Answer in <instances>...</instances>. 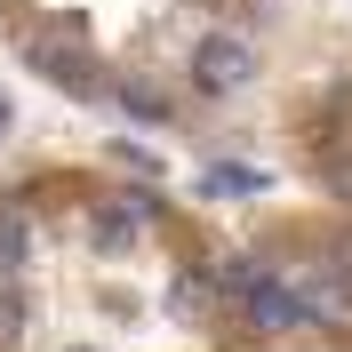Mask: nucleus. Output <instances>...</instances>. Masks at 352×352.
<instances>
[{
	"label": "nucleus",
	"instance_id": "nucleus-1",
	"mask_svg": "<svg viewBox=\"0 0 352 352\" xmlns=\"http://www.w3.org/2000/svg\"><path fill=\"white\" fill-rule=\"evenodd\" d=\"M217 288L241 305V320L256 336H288V329H312V320H320V305H312L305 288L280 280V272H264V264H224Z\"/></svg>",
	"mask_w": 352,
	"mask_h": 352
},
{
	"label": "nucleus",
	"instance_id": "nucleus-2",
	"mask_svg": "<svg viewBox=\"0 0 352 352\" xmlns=\"http://www.w3.org/2000/svg\"><path fill=\"white\" fill-rule=\"evenodd\" d=\"M153 217H160L153 192H112L104 208H96V232H104L112 248H129V241H144V232H153Z\"/></svg>",
	"mask_w": 352,
	"mask_h": 352
},
{
	"label": "nucleus",
	"instance_id": "nucleus-3",
	"mask_svg": "<svg viewBox=\"0 0 352 352\" xmlns=\"http://www.w3.org/2000/svg\"><path fill=\"white\" fill-rule=\"evenodd\" d=\"M24 56H32L41 72H56L65 88H96V80H88V56H80V41H72V32H24Z\"/></svg>",
	"mask_w": 352,
	"mask_h": 352
},
{
	"label": "nucleus",
	"instance_id": "nucleus-4",
	"mask_svg": "<svg viewBox=\"0 0 352 352\" xmlns=\"http://www.w3.org/2000/svg\"><path fill=\"white\" fill-rule=\"evenodd\" d=\"M248 65H256V56H248V41H232V32H217V41L200 48V88H241L248 80Z\"/></svg>",
	"mask_w": 352,
	"mask_h": 352
},
{
	"label": "nucleus",
	"instance_id": "nucleus-5",
	"mask_svg": "<svg viewBox=\"0 0 352 352\" xmlns=\"http://www.w3.org/2000/svg\"><path fill=\"white\" fill-rule=\"evenodd\" d=\"M24 248H32L24 208H0V280H16V272H24Z\"/></svg>",
	"mask_w": 352,
	"mask_h": 352
},
{
	"label": "nucleus",
	"instance_id": "nucleus-6",
	"mask_svg": "<svg viewBox=\"0 0 352 352\" xmlns=\"http://www.w3.org/2000/svg\"><path fill=\"white\" fill-rule=\"evenodd\" d=\"M208 192H217V200H248V192H264V168L224 160V168H208Z\"/></svg>",
	"mask_w": 352,
	"mask_h": 352
},
{
	"label": "nucleus",
	"instance_id": "nucleus-7",
	"mask_svg": "<svg viewBox=\"0 0 352 352\" xmlns=\"http://www.w3.org/2000/svg\"><path fill=\"white\" fill-rule=\"evenodd\" d=\"M24 336V296H16V280H0V352Z\"/></svg>",
	"mask_w": 352,
	"mask_h": 352
},
{
	"label": "nucleus",
	"instance_id": "nucleus-8",
	"mask_svg": "<svg viewBox=\"0 0 352 352\" xmlns=\"http://www.w3.org/2000/svg\"><path fill=\"white\" fill-rule=\"evenodd\" d=\"M329 176H336V192H352V160H336V168H329Z\"/></svg>",
	"mask_w": 352,
	"mask_h": 352
},
{
	"label": "nucleus",
	"instance_id": "nucleus-9",
	"mask_svg": "<svg viewBox=\"0 0 352 352\" xmlns=\"http://www.w3.org/2000/svg\"><path fill=\"white\" fill-rule=\"evenodd\" d=\"M0 129H8V96H0Z\"/></svg>",
	"mask_w": 352,
	"mask_h": 352
}]
</instances>
